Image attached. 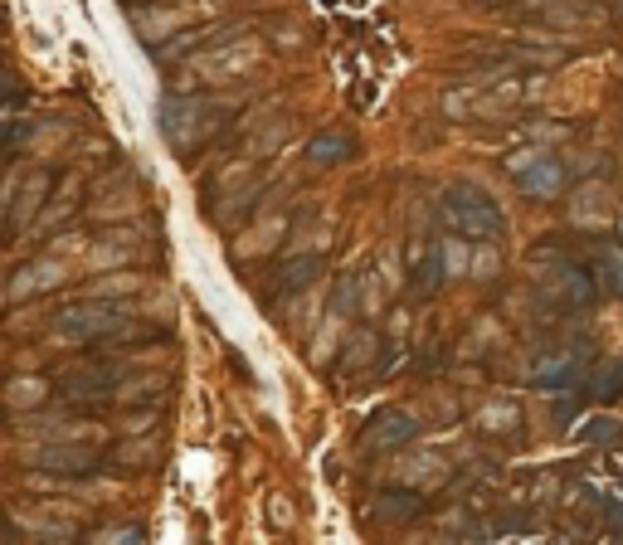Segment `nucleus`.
Segmentation results:
<instances>
[{"mask_svg": "<svg viewBox=\"0 0 623 545\" xmlns=\"http://www.w3.org/2000/svg\"><path fill=\"white\" fill-rule=\"evenodd\" d=\"M234 112H239L234 98L171 93V98H161V108H156V127H161V142L171 146L176 156H200L205 146L215 142L224 117H234Z\"/></svg>", "mask_w": 623, "mask_h": 545, "instance_id": "f257e3e1", "label": "nucleus"}, {"mask_svg": "<svg viewBox=\"0 0 623 545\" xmlns=\"http://www.w3.org/2000/svg\"><path fill=\"white\" fill-rule=\"evenodd\" d=\"M49 190H54V171H25L20 195H15V205H10V219H5V229H0V244L20 239V229L35 224L39 210H44V200H49Z\"/></svg>", "mask_w": 623, "mask_h": 545, "instance_id": "9b49d317", "label": "nucleus"}, {"mask_svg": "<svg viewBox=\"0 0 623 545\" xmlns=\"http://www.w3.org/2000/svg\"><path fill=\"white\" fill-rule=\"evenodd\" d=\"M443 283H448V273H443L439 244H419L409 254V302H429Z\"/></svg>", "mask_w": 623, "mask_h": 545, "instance_id": "f8f14e48", "label": "nucleus"}, {"mask_svg": "<svg viewBox=\"0 0 623 545\" xmlns=\"http://www.w3.org/2000/svg\"><path fill=\"white\" fill-rule=\"evenodd\" d=\"M30 463H35L39 473H54V477H93L103 473V453L93 448V443H44L30 453Z\"/></svg>", "mask_w": 623, "mask_h": 545, "instance_id": "1a4fd4ad", "label": "nucleus"}, {"mask_svg": "<svg viewBox=\"0 0 623 545\" xmlns=\"http://www.w3.org/2000/svg\"><path fill=\"white\" fill-rule=\"evenodd\" d=\"M424 511V492L419 487H409V482H400V487H385V492H375L370 497V516L375 521H414Z\"/></svg>", "mask_w": 623, "mask_h": 545, "instance_id": "f3484780", "label": "nucleus"}, {"mask_svg": "<svg viewBox=\"0 0 623 545\" xmlns=\"http://www.w3.org/2000/svg\"><path fill=\"white\" fill-rule=\"evenodd\" d=\"M575 438L589 448H619L623 443V419L619 414H589L585 424H575Z\"/></svg>", "mask_w": 623, "mask_h": 545, "instance_id": "412c9836", "label": "nucleus"}, {"mask_svg": "<svg viewBox=\"0 0 623 545\" xmlns=\"http://www.w3.org/2000/svg\"><path fill=\"white\" fill-rule=\"evenodd\" d=\"M54 395L69 404H98L103 395H117V370L98 361H83V365H64L59 380H54Z\"/></svg>", "mask_w": 623, "mask_h": 545, "instance_id": "6e6552de", "label": "nucleus"}, {"mask_svg": "<svg viewBox=\"0 0 623 545\" xmlns=\"http://www.w3.org/2000/svg\"><path fill=\"white\" fill-rule=\"evenodd\" d=\"M589 273H594V283H599V292H609V297H623V258L609 249H599V254H589V263H585Z\"/></svg>", "mask_w": 623, "mask_h": 545, "instance_id": "b1692460", "label": "nucleus"}, {"mask_svg": "<svg viewBox=\"0 0 623 545\" xmlns=\"http://www.w3.org/2000/svg\"><path fill=\"white\" fill-rule=\"evenodd\" d=\"M49 390H54V380H44V375H20V380L5 385V404H15V409H39V404L49 400Z\"/></svg>", "mask_w": 623, "mask_h": 545, "instance_id": "5701e85b", "label": "nucleus"}, {"mask_svg": "<svg viewBox=\"0 0 623 545\" xmlns=\"http://www.w3.org/2000/svg\"><path fill=\"white\" fill-rule=\"evenodd\" d=\"M20 98V78L10 69H0V103H15Z\"/></svg>", "mask_w": 623, "mask_h": 545, "instance_id": "7c9ffc66", "label": "nucleus"}, {"mask_svg": "<svg viewBox=\"0 0 623 545\" xmlns=\"http://www.w3.org/2000/svg\"><path fill=\"white\" fill-rule=\"evenodd\" d=\"M147 531L142 526H112V531H93L88 541H142Z\"/></svg>", "mask_w": 623, "mask_h": 545, "instance_id": "c85d7f7f", "label": "nucleus"}, {"mask_svg": "<svg viewBox=\"0 0 623 545\" xmlns=\"http://www.w3.org/2000/svg\"><path fill=\"white\" fill-rule=\"evenodd\" d=\"M536 292L546 297L550 312H585V307H594V297H599V283H594V273H589L585 263L560 254L536 278Z\"/></svg>", "mask_w": 623, "mask_h": 545, "instance_id": "20e7f679", "label": "nucleus"}, {"mask_svg": "<svg viewBox=\"0 0 623 545\" xmlns=\"http://www.w3.org/2000/svg\"><path fill=\"white\" fill-rule=\"evenodd\" d=\"M331 317H341V322H351V317H361V288H356V273H346V278H336V292H331Z\"/></svg>", "mask_w": 623, "mask_h": 545, "instance_id": "393cba45", "label": "nucleus"}, {"mask_svg": "<svg viewBox=\"0 0 623 545\" xmlns=\"http://www.w3.org/2000/svg\"><path fill=\"white\" fill-rule=\"evenodd\" d=\"M10 137H25V132H20V127H15V122H5V117H0V146L10 142Z\"/></svg>", "mask_w": 623, "mask_h": 545, "instance_id": "72a5a7b5", "label": "nucleus"}, {"mask_svg": "<svg viewBox=\"0 0 623 545\" xmlns=\"http://www.w3.org/2000/svg\"><path fill=\"white\" fill-rule=\"evenodd\" d=\"M575 419V400H560L555 404V424H570Z\"/></svg>", "mask_w": 623, "mask_h": 545, "instance_id": "473e14b6", "label": "nucleus"}, {"mask_svg": "<svg viewBox=\"0 0 623 545\" xmlns=\"http://www.w3.org/2000/svg\"><path fill=\"white\" fill-rule=\"evenodd\" d=\"M10 536H15V526H10V521H5V511H0V541H10Z\"/></svg>", "mask_w": 623, "mask_h": 545, "instance_id": "f704fd0d", "label": "nucleus"}, {"mask_svg": "<svg viewBox=\"0 0 623 545\" xmlns=\"http://www.w3.org/2000/svg\"><path fill=\"white\" fill-rule=\"evenodd\" d=\"M288 229H293V215H288V210L263 215L254 229H249V239H244V244H234V258H239V263H249V258H268L273 249H278V239H283Z\"/></svg>", "mask_w": 623, "mask_h": 545, "instance_id": "4468645a", "label": "nucleus"}, {"mask_svg": "<svg viewBox=\"0 0 623 545\" xmlns=\"http://www.w3.org/2000/svg\"><path fill=\"white\" fill-rule=\"evenodd\" d=\"M507 171H512L516 190H521L526 200H555V195L565 190V161L541 151V146L512 151V156H507Z\"/></svg>", "mask_w": 623, "mask_h": 545, "instance_id": "39448f33", "label": "nucleus"}, {"mask_svg": "<svg viewBox=\"0 0 623 545\" xmlns=\"http://www.w3.org/2000/svg\"><path fill=\"white\" fill-rule=\"evenodd\" d=\"M614 239H619V249H623V219H619V224H614Z\"/></svg>", "mask_w": 623, "mask_h": 545, "instance_id": "c9c22d12", "label": "nucleus"}, {"mask_svg": "<svg viewBox=\"0 0 623 545\" xmlns=\"http://www.w3.org/2000/svg\"><path fill=\"white\" fill-rule=\"evenodd\" d=\"M59 283H64V263H59V258H35V263H25V268L15 273L10 302H30L39 292H54Z\"/></svg>", "mask_w": 623, "mask_h": 545, "instance_id": "2eb2a0df", "label": "nucleus"}, {"mask_svg": "<svg viewBox=\"0 0 623 545\" xmlns=\"http://www.w3.org/2000/svg\"><path fill=\"white\" fill-rule=\"evenodd\" d=\"M419 434H424V414L390 404V409H375V414L366 419V429H361V453H366V458L400 453V448H409Z\"/></svg>", "mask_w": 623, "mask_h": 545, "instance_id": "423d86ee", "label": "nucleus"}, {"mask_svg": "<svg viewBox=\"0 0 623 545\" xmlns=\"http://www.w3.org/2000/svg\"><path fill=\"white\" fill-rule=\"evenodd\" d=\"M234 35H244L239 20H234V25H195V30H185V35H171L166 44H156V59H161V64H176V59H190L195 49L220 44V39H234Z\"/></svg>", "mask_w": 623, "mask_h": 545, "instance_id": "ddd939ff", "label": "nucleus"}, {"mask_svg": "<svg viewBox=\"0 0 623 545\" xmlns=\"http://www.w3.org/2000/svg\"><path fill=\"white\" fill-rule=\"evenodd\" d=\"M273 526H278V531L293 526V516H288V502H283V497H273Z\"/></svg>", "mask_w": 623, "mask_h": 545, "instance_id": "2f4dec72", "label": "nucleus"}, {"mask_svg": "<svg viewBox=\"0 0 623 545\" xmlns=\"http://www.w3.org/2000/svg\"><path fill=\"white\" fill-rule=\"evenodd\" d=\"M20 171H10L5 181H0V229H5V219H10V205H15V195H20Z\"/></svg>", "mask_w": 623, "mask_h": 545, "instance_id": "cd10ccee", "label": "nucleus"}, {"mask_svg": "<svg viewBox=\"0 0 623 545\" xmlns=\"http://www.w3.org/2000/svg\"><path fill=\"white\" fill-rule=\"evenodd\" d=\"M356 288H361V317H375L385 307V292H380V273L375 268H356Z\"/></svg>", "mask_w": 623, "mask_h": 545, "instance_id": "bb28decb", "label": "nucleus"}, {"mask_svg": "<svg viewBox=\"0 0 623 545\" xmlns=\"http://www.w3.org/2000/svg\"><path fill=\"white\" fill-rule=\"evenodd\" d=\"M570 224L575 229H604L609 224V195L599 181L575 185V200H570Z\"/></svg>", "mask_w": 623, "mask_h": 545, "instance_id": "6ab92c4d", "label": "nucleus"}, {"mask_svg": "<svg viewBox=\"0 0 623 545\" xmlns=\"http://www.w3.org/2000/svg\"><path fill=\"white\" fill-rule=\"evenodd\" d=\"M327 273V254H293L278 273H273V297H288V292H307L317 278Z\"/></svg>", "mask_w": 623, "mask_h": 545, "instance_id": "dca6fc26", "label": "nucleus"}, {"mask_svg": "<svg viewBox=\"0 0 623 545\" xmlns=\"http://www.w3.org/2000/svg\"><path fill=\"white\" fill-rule=\"evenodd\" d=\"M375 356H380V336H375L370 327H356L351 336H346V346H341V365H336V375L351 380V375H361Z\"/></svg>", "mask_w": 623, "mask_h": 545, "instance_id": "aec40b11", "label": "nucleus"}, {"mask_svg": "<svg viewBox=\"0 0 623 545\" xmlns=\"http://www.w3.org/2000/svg\"><path fill=\"white\" fill-rule=\"evenodd\" d=\"M589 375V346L585 341H565V346H555L546 351L541 361L531 365V385L536 390H575V385H585Z\"/></svg>", "mask_w": 623, "mask_h": 545, "instance_id": "0eeeda50", "label": "nucleus"}, {"mask_svg": "<svg viewBox=\"0 0 623 545\" xmlns=\"http://www.w3.org/2000/svg\"><path fill=\"white\" fill-rule=\"evenodd\" d=\"M258 64V44L254 39H244V35H234L229 39V44H215V54H205V59H195V64H190V73H195V78H200V83H210V78H215V83H224V78H244V73L254 69Z\"/></svg>", "mask_w": 623, "mask_h": 545, "instance_id": "9d476101", "label": "nucleus"}, {"mask_svg": "<svg viewBox=\"0 0 623 545\" xmlns=\"http://www.w3.org/2000/svg\"><path fill=\"white\" fill-rule=\"evenodd\" d=\"M589 400H623V356H609L594 375H585Z\"/></svg>", "mask_w": 623, "mask_h": 545, "instance_id": "4be33fe9", "label": "nucleus"}, {"mask_svg": "<svg viewBox=\"0 0 623 545\" xmlns=\"http://www.w3.org/2000/svg\"><path fill=\"white\" fill-rule=\"evenodd\" d=\"M477 424H482L487 434H516V429H521V409H516V404H487Z\"/></svg>", "mask_w": 623, "mask_h": 545, "instance_id": "a878e982", "label": "nucleus"}, {"mask_svg": "<svg viewBox=\"0 0 623 545\" xmlns=\"http://www.w3.org/2000/svg\"><path fill=\"white\" fill-rule=\"evenodd\" d=\"M127 327H132L127 307H122V302H112V297H103V292L78 297V302H69V307L54 317V336H59V341H69V346L122 341V331H127Z\"/></svg>", "mask_w": 623, "mask_h": 545, "instance_id": "7ed1b4c3", "label": "nucleus"}, {"mask_svg": "<svg viewBox=\"0 0 623 545\" xmlns=\"http://www.w3.org/2000/svg\"><path fill=\"white\" fill-rule=\"evenodd\" d=\"M127 5H151V0H127Z\"/></svg>", "mask_w": 623, "mask_h": 545, "instance_id": "e433bc0d", "label": "nucleus"}, {"mask_svg": "<svg viewBox=\"0 0 623 545\" xmlns=\"http://www.w3.org/2000/svg\"><path fill=\"white\" fill-rule=\"evenodd\" d=\"M439 224L448 234H463L473 244H497L507 234V215L502 205L473 181H453L439 195Z\"/></svg>", "mask_w": 623, "mask_h": 545, "instance_id": "f03ea898", "label": "nucleus"}, {"mask_svg": "<svg viewBox=\"0 0 623 545\" xmlns=\"http://www.w3.org/2000/svg\"><path fill=\"white\" fill-rule=\"evenodd\" d=\"M434 468H439V458H414V473H409V468H404V482H414V487H424V482H429V477H434Z\"/></svg>", "mask_w": 623, "mask_h": 545, "instance_id": "c756f323", "label": "nucleus"}, {"mask_svg": "<svg viewBox=\"0 0 623 545\" xmlns=\"http://www.w3.org/2000/svg\"><path fill=\"white\" fill-rule=\"evenodd\" d=\"M356 156V137L351 132H317L307 151H302V161L312 166V171H331V166H346Z\"/></svg>", "mask_w": 623, "mask_h": 545, "instance_id": "a211bd4d", "label": "nucleus"}]
</instances>
